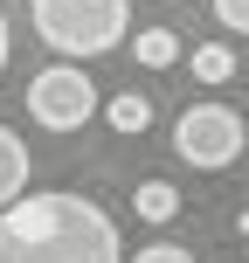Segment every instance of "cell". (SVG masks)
I'll list each match as a JSON object with an SVG mask.
<instances>
[{
	"label": "cell",
	"instance_id": "9c48e42d",
	"mask_svg": "<svg viewBox=\"0 0 249 263\" xmlns=\"http://www.w3.org/2000/svg\"><path fill=\"white\" fill-rule=\"evenodd\" d=\"M131 201H139L145 222H173V215H180V194H173L166 180H139V194H131Z\"/></svg>",
	"mask_w": 249,
	"mask_h": 263
},
{
	"label": "cell",
	"instance_id": "52a82bcc",
	"mask_svg": "<svg viewBox=\"0 0 249 263\" xmlns=\"http://www.w3.org/2000/svg\"><path fill=\"white\" fill-rule=\"evenodd\" d=\"M131 49H139V69H173L180 63V35H173V28H139Z\"/></svg>",
	"mask_w": 249,
	"mask_h": 263
},
{
	"label": "cell",
	"instance_id": "8fae6325",
	"mask_svg": "<svg viewBox=\"0 0 249 263\" xmlns=\"http://www.w3.org/2000/svg\"><path fill=\"white\" fill-rule=\"evenodd\" d=\"M215 21L228 35H249V0H215Z\"/></svg>",
	"mask_w": 249,
	"mask_h": 263
},
{
	"label": "cell",
	"instance_id": "277c9868",
	"mask_svg": "<svg viewBox=\"0 0 249 263\" xmlns=\"http://www.w3.org/2000/svg\"><path fill=\"white\" fill-rule=\"evenodd\" d=\"M97 111V83L83 77V63H49L28 77V118L42 132H76Z\"/></svg>",
	"mask_w": 249,
	"mask_h": 263
},
{
	"label": "cell",
	"instance_id": "7a4b0ae2",
	"mask_svg": "<svg viewBox=\"0 0 249 263\" xmlns=\"http://www.w3.org/2000/svg\"><path fill=\"white\" fill-rule=\"evenodd\" d=\"M35 35L49 42L63 63H90L111 55L131 28V0H35Z\"/></svg>",
	"mask_w": 249,
	"mask_h": 263
},
{
	"label": "cell",
	"instance_id": "7c38bea8",
	"mask_svg": "<svg viewBox=\"0 0 249 263\" xmlns=\"http://www.w3.org/2000/svg\"><path fill=\"white\" fill-rule=\"evenodd\" d=\"M7 49H14V35H7V14H0V69H7Z\"/></svg>",
	"mask_w": 249,
	"mask_h": 263
},
{
	"label": "cell",
	"instance_id": "8992f818",
	"mask_svg": "<svg viewBox=\"0 0 249 263\" xmlns=\"http://www.w3.org/2000/svg\"><path fill=\"white\" fill-rule=\"evenodd\" d=\"M104 118H111V132H125V139H131V132L152 125V97H145V90H118V97L104 104Z\"/></svg>",
	"mask_w": 249,
	"mask_h": 263
},
{
	"label": "cell",
	"instance_id": "30bf717a",
	"mask_svg": "<svg viewBox=\"0 0 249 263\" xmlns=\"http://www.w3.org/2000/svg\"><path fill=\"white\" fill-rule=\"evenodd\" d=\"M131 263H201V256H194V250H180V242H145Z\"/></svg>",
	"mask_w": 249,
	"mask_h": 263
},
{
	"label": "cell",
	"instance_id": "3957f363",
	"mask_svg": "<svg viewBox=\"0 0 249 263\" xmlns=\"http://www.w3.org/2000/svg\"><path fill=\"white\" fill-rule=\"evenodd\" d=\"M242 145H249V132H242V118L228 104H187L180 118H173V153H180L187 166H201V173L236 166Z\"/></svg>",
	"mask_w": 249,
	"mask_h": 263
},
{
	"label": "cell",
	"instance_id": "6da1fadb",
	"mask_svg": "<svg viewBox=\"0 0 249 263\" xmlns=\"http://www.w3.org/2000/svg\"><path fill=\"white\" fill-rule=\"evenodd\" d=\"M0 263H125V242L90 194L55 187L0 208Z\"/></svg>",
	"mask_w": 249,
	"mask_h": 263
},
{
	"label": "cell",
	"instance_id": "ba28073f",
	"mask_svg": "<svg viewBox=\"0 0 249 263\" xmlns=\"http://www.w3.org/2000/svg\"><path fill=\"white\" fill-rule=\"evenodd\" d=\"M194 77L201 83H228L236 77V49H228V42H201L194 49Z\"/></svg>",
	"mask_w": 249,
	"mask_h": 263
},
{
	"label": "cell",
	"instance_id": "5b68a950",
	"mask_svg": "<svg viewBox=\"0 0 249 263\" xmlns=\"http://www.w3.org/2000/svg\"><path fill=\"white\" fill-rule=\"evenodd\" d=\"M21 187H28V145L14 139V125H0V208L21 201Z\"/></svg>",
	"mask_w": 249,
	"mask_h": 263
}]
</instances>
